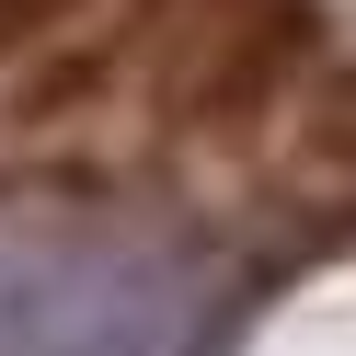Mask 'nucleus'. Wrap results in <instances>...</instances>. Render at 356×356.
<instances>
[{"label": "nucleus", "mask_w": 356, "mask_h": 356, "mask_svg": "<svg viewBox=\"0 0 356 356\" xmlns=\"http://www.w3.org/2000/svg\"><path fill=\"white\" fill-rule=\"evenodd\" d=\"M333 149H345V172H356V115H345V127H333Z\"/></svg>", "instance_id": "nucleus-1"}]
</instances>
